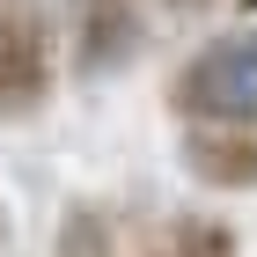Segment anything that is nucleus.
Returning <instances> with one entry per match:
<instances>
[{"mask_svg": "<svg viewBox=\"0 0 257 257\" xmlns=\"http://www.w3.org/2000/svg\"><path fill=\"white\" fill-rule=\"evenodd\" d=\"M66 66L81 81H110L147 52V0H66Z\"/></svg>", "mask_w": 257, "mask_h": 257, "instance_id": "3", "label": "nucleus"}, {"mask_svg": "<svg viewBox=\"0 0 257 257\" xmlns=\"http://www.w3.org/2000/svg\"><path fill=\"white\" fill-rule=\"evenodd\" d=\"M52 257H133V250H125V228H118L110 206L74 198L59 213V228H52Z\"/></svg>", "mask_w": 257, "mask_h": 257, "instance_id": "6", "label": "nucleus"}, {"mask_svg": "<svg viewBox=\"0 0 257 257\" xmlns=\"http://www.w3.org/2000/svg\"><path fill=\"white\" fill-rule=\"evenodd\" d=\"M59 22L44 0H0V125H30L59 96Z\"/></svg>", "mask_w": 257, "mask_h": 257, "instance_id": "2", "label": "nucleus"}, {"mask_svg": "<svg viewBox=\"0 0 257 257\" xmlns=\"http://www.w3.org/2000/svg\"><path fill=\"white\" fill-rule=\"evenodd\" d=\"M177 22H198V15H213V8H228V0H162Z\"/></svg>", "mask_w": 257, "mask_h": 257, "instance_id": "7", "label": "nucleus"}, {"mask_svg": "<svg viewBox=\"0 0 257 257\" xmlns=\"http://www.w3.org/2000/svg\"><path fill=\"white\" fill-rule=\"evenodd\" d=\"M133 257H242V235L220 213H162V220H147Z\"/></svg>", "mask_w": 257, "mask_h": 257, "instance_id": "5", "label": "nucleus"}, {"mask_svg": "<svg viewBox=\"0 0 257 257\" xmlns=\"http://www.w3.org/2000/svg\"><path fill=\"white\" fill-rule=\"evenodd\" d=\"M177 155L206 191H257V125H184Z\"/></svg>", "mask_w": 257, "mask_h": 257, "instance_id": "4", "label": "nucleus"}, {"mask_svg": "<svg viewBox=\"0 0 257 257\" xmlns=\"http://www.w3.org/2000/svg\"><path fill=\"white\" fill-rule=\"evenodd\" d=\"M184 125H257V30H220L169 74Z\"/></svg>", "mask_w": 257, "mask_h": 257, "instance_id": "1", "label": "nucleus"}]
</instances>
